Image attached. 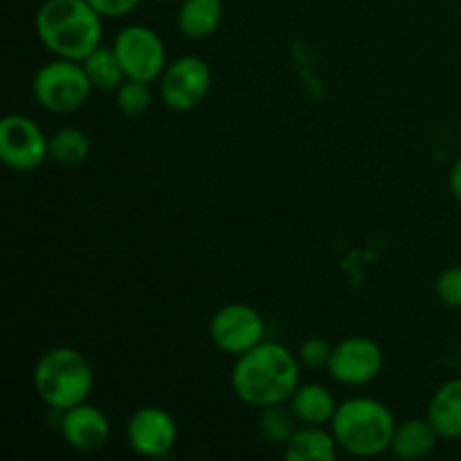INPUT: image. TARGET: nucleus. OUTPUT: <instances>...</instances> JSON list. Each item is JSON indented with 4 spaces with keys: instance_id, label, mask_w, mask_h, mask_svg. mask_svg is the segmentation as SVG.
Here are the masks:
<instances>
[{
    "instance_id": "1a4fd4ad",
    "label": "nucleus",
    "mask_w": 461,
    "mask_h": 461,
    "mask_svg": "<svg viewBox=\"0 0 461 461\" xmlns=\"http://www.w3.org/2000/svg\"><path fill=\"white\" fill-rule=\"evenodd\" d=\"M264 320L248 304L223 306L216 311L210 322V338L216 349L234 358L264 342Z\"/></svg>"
},
{
    "instance_id": "f8f14e48",
    "label": "nucleus",
    "mask_w": 461,
    "mask_h": 461,
    "mask_svg": "<svg viewBox=\"0 0 461 461\" xmlns=\"http://www.w3.org/2000/svg\"><path fill=\"white\" fill-rule=\"evenodd\" d=\"M61 435L70 448L79 453H95L108 444L111 423L102 410L90 403H81L63 412Z\"/></svg>"
},
{
    "instance_id": "20e7f679",
    "label": "nucleus",
    "mask_w": 461,
    "mask_h": 461,
    "mask_svg": "<svg viewBox=\"0 0 461 461\" xmlns=\"http://www.w3.org/2000/svg\"><path fill=\"white\" fill-rule=\"evenodd\" d=\"M93 385L95 374L90 360L72 347L48 349L34 367L36 394L57 412L86 403Z\"/></svg>"
},
{
    "instance_id": "4468645a",
    "label": "nucleus",
    "mask_w": 461,
    "mask_h": 461,
    "mask_svg": "<svg viewBox=\"0 0 461 461\" xmlns=\"http://www.w3.org/2000/svg\"><path fill=\"white\" fill-rule=\"evenodd\" d=\"M428 419L444 439H461V378L444 383L432 394Z\"/></svg>"
},
{
    "instance_id": "ddd939ff",
    "label": "nucleus",
    "mask_w": 461,
    "mask_h": 461,
    "mask_svg": "<svg viewBox=\"0 0 461 461\" xmlns=\"http://www.w3.org/2000/svg\"><path fill=\"white\" fill-rule=\"evenodd\" d=\"M437 439H439V432L435 430L430 419H408L396 426L390 450L399 459H426L435 453Z\"/></svg>"
},
{
    "instance_id": "5701e85b",
    "label": "nucleus",
    "mask_w": 461,
    "mask_h": 461,
    "mask_svg": "<svg viewBox=\"0 0 461 461\" xmlns=\"http://www.w3.org/2000/svg\"><path fill=\"white\" fill-rule=\"evenodd\" d=\"M331 351L333 347L327 340H322V338H309V340H304L300 345V356L297 358L306 367H327L329 360H331Z\"/></svg>"
},
{
    "instance_id": "393cba45",
    "label": "nucleus",
    "mask_w": 461,
    "mask_h": 461,
    "mask_svg": "<svg viewBox=\"0 0 461 461\" xmlns=\"http://www.w3.org/2000/svg\"><path fill=\"white\" fill-rule=\"evenodd\" d=\"M448 183H450V192H453V196L461 203V156L455 160L453 169H450Z\"/></svg>"
},
{
    "instance_id": "39448f33",
    "label": "nucleus",
    "mask_w": 461,
    "mask_h": 461,
    "mask_svg": "<svg viewBox=\"0 0 461 461\" xmlns=\"http://www.w3.org/2000/svg\"><path fill=\"white\" fill-rule=\"evenodd\" d=\"M93 88L84 63L59 57L45 63L32 81V93L39 106L57 115L79 111L88 102Z\"/></svg>"
},
{
    "instance_id": "4be33fe9",
    "label": "nucleus",
    "mask_w": 461,
    "mask_h": 461,
    "mask_svg": "<svg viewBox=\"0 0 461 461\" xmlns=\"http://www.w3.org/2000/svg\"><path fill=\"white\" fill-rule=\"evenodd\" d=\"M437 297L450 309H461V266L444 270L435 284Z\"/></svg>"
},
{
    "instance_id": "2eb2a0df",
    "label": "nucleus",
    "mask_w": 461,
    "mask_h": 461,
    "mask_svg": "<svg viewBox=\"0 0 461 461\" xmlns=\"http://www.w3.org/2000/svg\"><path fill=\"white\" fill-rule=\"evenodd\" d=\"M291 412L304 426H324L331 423L333 414H336L338 403L329 390H324L318 383H306L295 390L291 396Z\"/></svg>"
},
{
    "instance_id": "423d86ee",
    "label": "nucleus",
    "mask_w": 461,
    "mask_h": 461,
    "mask_svg": "<svg viewBox=\"0 0 461 461\" xmlns=\"http://www.w3.org/2000/svg\"><path fill=\"white\" fill-rule=\"evenodd\" d=\"M113 50H115L117 59L124 68L126 79L151 84V81L160 79L167 68L165 43L158 36V32H153L147 25L124 27L115 36Z\"/></svg>"
},
{
    "instance_id": "a878e982",
    "label": "nucleus",
    "mask_w": 461,
    "mask_h": 461,
    "mask_svg": "<svg viewBox=\"0 0 461 461\" xmlns=\"http://www.w3.org/2000/svg\"><path fill=\"white\" fill-rule=\"evenodd\" d=\"M158 3H171V0H158Z\"/></svg>"
},
{
    "instance_id": "b1692460",
    "label": "nucleus",
    "mask_w": 461,
    "mask_h": 461,
    "mask_svg": "<svg viewBox=\"0 0 461 461\" xmlns=\"http://www.w3.org/2000/svg\"><path fill=\"white\" fill-rule=\"evenodd\" d=\"M104 18H122L133 12L142 0H88Z\"/></svg>"
},
{
    "instance_id": "412c9836",
    "label": "nucleus",
    "mask_w": 461,
    "mask_h": 461,
    "mask_svg": "<svg viewBox=\"0 0 461 461\" xmlns=\"http://www.w3.org/2000/svg\"><path fill=\"white\" fill-rule=\"evenodd\" d=\"M151 106V90L149 84L135 79H126L117 88V108L126 117H140Z\"/></svg>"
},
{
    "instance_id": "f03ea898",
    "label": "nucleus",
    "mask_w": 461,
    "mask_h": 461,
    "mask_svg": "<svg viewBox=\"0 0 461 461\" xmlns=\"http://www.w3.org/2000/svg\"><path fill=\"white\" fill-rule=\"evenodd\" d=\"M102 18L88 0H45L34 18L36 36L54 57L84 61L102 45Z\"/></svg>"
},
{
    "instance_id": "aec40b11",
    "label": "nucleus",
    "mask_w": 461,
    "mask_h": 461,
    "mask_svg": "<svg viewBox=\"0 0 461 461\" xmlns=\"http://www.w3.org/2000/svg\"><path fill=\"white\" fill-rule=\"evenodd\" d=\"M257 423H259L261 437L273 446H286L291 437L295 435V417H293L291 410H284L282 405L261 408Z\"/></svg>"
},
{
    "instance_id": "a211bd4d",
    "label": "nucleus",
    "mask_w": 461,
    "mask_h": 461,
    "mask_svg": "<svg viewBox=\"0 0 461 461\" xmlns=\"http://www.w3.org/2000/svg\"><path fill=\"white\" fill-rule=\"evenodd\" d=\"M84 68L88 72L90 81H93L95 88L99 90H117L122 84H124L126 75L124 68H122L120 59H117L115 50L104 48L99 45L93 54L84 59Z\"/></svg>"
},
{
    "instance_id": "dca6fc26",
    "label": "nucleus",
    "mask_w": 461,
    "mask_h": 461,
    "mask_svg": "<svg viewBox=\"0 0 461 461\" xmlns=\"http://www.w3.org/2000/svg\"><path fill=\"white\" fill-rule=\"evenodd\" d=\"M284 457L288 461H333L338 457V441L333 432L318 426H304L295 430L286 446Z\"/></svg>"
},
{
    "instance_id": "0eeeda50",
    "label": "nucleus",
    "mask_w": 461,
    "mask_h": 461,
    "mask_svg": "<svg viewBox=\"0 0 461 461\" xmlns=\"http://www.w3.org/2000/svg\"><path fill=\"white\" fill-rule=\"evenodd\" d=\"M50 158V138L41 131V126L27 115L3 117L0 122V160L12 171L25 174V171L39 169Z\"/></svg>"
},
{
    "instance_id": "f257e3e1",
    "label": "nucleus",
    "mask_w": 461,
    "mask_h": 461,
    "mask_svg": "<svg viewBox=\"0 0 461 461\" xmlns=\"http://www.w3.org/2000/svg\"><path fill=\"white\" fill-rule=\"evenodd\" d=\"M232 392L250 408L284 405L300 387V358L279 342H259L232 369Z\"/></svg>"
},
{
    "instance_id": "f3484780",
    "label": "nucleus",
    "mask_w": 461,
    "mask_h": 461,
    "mask_svg": "<svg viewBox=\"0 0 461 461\" xmlns=\"http://www.w3.org/2000/svg\"><path fill=\"white\" fill-rule=\"evenodd\" d=\"M223 21V0H183L178 27L189 39H207Z\"/></svg>"
},
{
    "instance_id": "9d476101",
    "label": "nucleus",
    "mask_w": 461,
    "mask_h": 461,
    "mask_svg": "<svg viewBox=\"0 0 461 461\" xmlns=\"http://www.w3.org/2000/svg\"><path fill=\"white\" fill-rule=\"evenodd\" d=\"M327 369L340 385H367L383 372V349L372 338H347L333 347Z\"/></svg>"
},
{
    "instance_id": "9b49d317",
    "label": "nucleus",
    "mask_w": 461,
    "mask_h": 461,
    "mask_svg": "<svg viewBox=\"0 0 461 461\" xmlns=\"http://www.w3.org/2000/svg\"><path fill=\"white\" fill-rule=\"evenodd\" d=\"M129 446L142 457H165L178 439V426L167 410L147 405L131 414L126 423Z\"/></svg>"
},
{
    "instance_id": "6ab92c4d",
    "label": "nucleus",
    "mask_w": 461,
    "mask_h": 461,
    "mask_svg": "<svg viewBox=\"0 0 461 461\" xmlns=\"http://www.w3.org/2000/svg\"><path fill=\"white\" fill-rule=\"evenodd\" d=\"M90 138L77 126H63L50 138V158L59 165H81L90 156Z\"/></svg>"
},
{
    "instance_id": "6e6552de",
    "label": "nucleus",
    "mask_w": 461,
    "mask_h": 461,
    "mask_svg": "<svg viewBox=\"0 0 461 461\" xmlns=\"http://www.w3.org/2000/svg\"><path fill=\"white\" fill-rule=\"evenodd\" d=\"M160 81L162 102L171 111L187 113L201 106L203 99L210 93L212 70L201 57L187 54V57H180L169 63L162 72Z\"/></svg>"
},
{
    "instance_id": "7ed1b4c3",
    "label": "nucleus",
    "mask_w": 461,
    "mask_h": 461,
    "mask_svg": "<svg viewBox=\"0 0 461 461\" xmlns=\"http://www.w3.org/2000/svg\"><path fill=\"white\" fill-rule=\"evenodd\" d=\"M331 432L345 453L354 457H378L392 448L396 421L385 403L369 396H356L338 405Z\"/></svg>"
}]
</instances>
